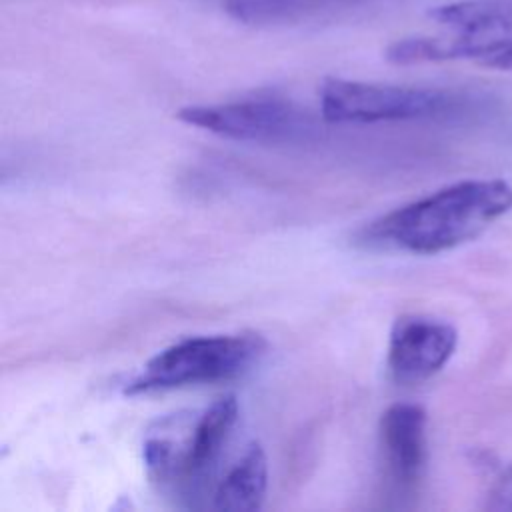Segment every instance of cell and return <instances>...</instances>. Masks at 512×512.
<instances>
[{"mask_svg": "<svg viewBox=\"0 0 512 512\" xmlns=\"http://www.w3.org/2000/svg\"><path fill=\"white\" fill-rule=\"evenodd\" d=\"M510 210L512 186L506 180H460L378 218L364 240L412 254H438L474 240Z\"/></svg>", "mask_w": 512, "mask_h": 512, "instance_id": "cell-1", "label": "cell"}, {"mask_svg": "<svg viewBox=\"0 0 512 512\" xmlns=\"http://www.w3.org/2000/svg\"><path fill=\"white\" fill-rule=\"evenodd\" d=\"M238 414L236 398L224 396L196 416L188 436L180 442L174 444L166 436H148L142 456L152 482L184 506H198V500L212 486L238 424Z\"/></svg>", "mask_w": 512, "mask_h": 512, "instance_id": "cell-2", "label": "cell"}, {"mask_svg": "<svg viewBox=\"0 0 512 512\" xmlns=\"http://www.w3.org/2000/svg\"><path fill=\"white\" fill-rule=\"evenodd\" d=\"M266 350L260 334H216L184 338L152 356L124 394H148L196 384L234 380L246 374Z\"/></svg>", "mask_w": 512, "mask_h": 512, "instance_id": "cell-3", "label": "cell"}, {"mask_svg": "<svg viewBox=\"0 0 512 512\" xmlns=\"http://www.w3.org/2000/svg\"><path fill=\"white\" fill-rule=\"evenodd\" d=\"M458 108V96L436 88L328 78L320 86V114L330 124H372L438 118Z\"/></svg>", "mask_w": 512, "mask_h": 512, "instance_id": "cell-4", "label": "cell"}, {"mask_svg": "<svg viewBox=\"0 0 512 512\" xmlns=\"http://www.w3.org/2000/svg\"><path fill=\"white\" fill-rule=\"evenodd\" d=\"M176 116L182 122L216 136L256 144L304 142L318 130V124L308 110L276 96L186 106L180 108Z\"/></svg>", "mask_w": 512, "mask_h": 512, "instance_id": "cell-5", "label": "cell"}, {"mask_svg": "<svg viewBox=\"0 0 512 512\" xmlns=\"http://www.w3.org/2000/svg\"><path fill=\"white\" fill-rule=\"evenodd\" d=\"M458 344L456 328L424 314L400 316L388 340V370L398 384H420L440 372Z\"/></svg>", "mask_w": 512, "mask_h": 512, "instance_id": "cell-6", "label": "cell"}, {"mask_svg": "<svg viewBox=\"0 0 512 512\" xmlns=\"http://www.w3.org/2000/svg\"><path fill=\"white\" fill-rule=\"evenodd\" d=\"M378 442L390 488L412 494L426 468V412L418 404H392L380 418Z\"/></svg>", "mask_w": 512, "mask_h": 512, "instance_id": "cell-7", "label": "cell"}, {"mask_svg": "<svg viewBox=\"0 0 512 512\" xmlns=\"http://www.w3.org/2000/svg\"><path fill=\"white\" fill-rule=\"evenodd\" d=\"M390 60L394 64L450 62L466 60L484 68L512 72V36L502 38H430L410 36L390 44Z\"/></svg>", "mask_w": 512, "mask_h": 512, "instance_id": "cell-8", "label": "cell"}, {"mask_svg": "<svg viewBox=\"0 0 512 512\" xmlns=\"http://www.w3.org/2000/svg\"><path fill=\"white\" fill-rule=\"evenodd\" d=\"M268 488V460L260 444L252 442L242 458L214 484L212 508L226 512H254Z\"/></svg>", "mask_w": 512, "mask_h": 512, "instance_id": "cell-9", "label": "cell"}, {"mask_svg": "<svg viewBox=\"0 0 512 512\" xmlns=\"http://www.w3.org/2000/svg\"><path fill=\"white\" fill-rule=\"evenodd\" d=\"M428 18L464 38L512 36V0H458L428 10Z\"/></svg>", "mask_w": 512, "mask_h": 512, "instance_id": "cell-10", "label": "cell"}, {"mask_svg": "<svg viewBox=\"0 0 512 512\" xmlns=\"http://www.w3.org/2000/svg\"><path fill=\"white\" fill-rule=\"evenodd\" d=\"M360 0H224L228 16L250 26L290 24L322 10L356 4Z\"/></svg>", "mask_w": 512, "mask_h": 512, "instance_id": "cell-11", "label": "cell"}, {"mask_svg": "<svg viewBox=\"0 0 512 512\" xmlns=\"http://www.w3.org/2000/svg\"><path fill=\"white\" fill-rule=\"evenodd\" d=\"M486 508L490 510H512V462L496 478L488 492Z\"/></svg>", "mask_w": 512, "mask_h": 512, "instance_id": "cell-12", "label": "cell"}]
</instances>
